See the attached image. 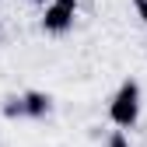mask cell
Here are the masks:
<instances>
[{"label": "cell", "instance_id": "cell-1", "mask_svg": "<svg viewBox=\"0 0 147 147\" xmlns=\"http://www.w3.org/2000/svg\"><path fill=\"white\" fill-rule=\"evenodd\" d=\"M109 116H112V123L123 126V130H130L137 123V116H140V84L137 81H123V88L116 91L112 105H109Z\"/></svg>", "mask_w": 147, "mask_h": 147}, {"label": "cell", "instance_id": "cell-2", "mask_svg": "<svg viewBox=\"0 0 147 147\" xmlns=\"http://www.w3.org/2000/svg\"><path fill=\"white\" fill-rule=\"evenodd\" d=\"M74 14H77V11H70V7H63V4L53 0V4H46V11H42V28L53 32V35H63L74 25Z\"/></svg>", "mask_w": 147, "mask_h": 147}, {"label": "cell", "instance_id": "cell-3", "mask_svg": "<svg viewBox=\"0 0 147 147\" xmlns=\"http://www.w3.org/2000/svg\"><path fill=\"white\" fill-rule=\"evenodd\" d=\"M25 116H32V119L49 116V95H42V91H28V95H25Z\"/></svg>", "mask_w": 147, "mask_h": 147}, {"label": "cell", "instance_id": "cell-4", "mask_svg": "<svg viewBox=\"0 0 147 147\" xmlns=\"http://www.w3.org/2000/svg\"><path fill=\"white\" fill-rule=\"evenodd\" d=\"M4 116H7V119H14V116H25V98H7V105H4Z\"/></svg>", "mask_w": 147, "mask_h": 147}, {"label": "cell", "instance_id": "cell-5", "mask_svg": "<svg viewBox=\"0 0 147 147\" xmlns=\"http://www.w3.org/2000/svg\"><path fill=\"white\" fill-rule=\"evenodd\" d=\"M109 147H130V140H126V133H123V130H116L112 137H109Z\"/></svg>", "mask_w": 147, "mask_h": 147}, {"label": "cell", "instance_id": "cell-6", "mask_svg": "<svg viewBox=\"0 0 147 147\" xmlns=\"http://www.w3.org/2000/svg\"><path fill=\"white\" fill-rule=\"evenodd\" d=\"M133 7H137V14H140V21L147 25V0H133Z\"/></svg>", "mask_w": 147, "mask_h": 147}, {"label": "cell", "instance_id": "cell-7", "mask_svg": "<svg viewBox=\"0 0 147 147\" xmlns=\"http://www.w3.org/2000/svg\"><path fill=\"white\" fill-rule=\"evenodd\" d=\"M56 4H63V7H70V11H77V0H56Z\"/></svg>", "mask_w": 147, "mask_h": 147}, {"label": "cell", "instance_id": "cell-8", "mask_svg": "<svg viewBox=\"0 0 147 147\" xmlns=\"http://www.w3.org/2000/svg\"><path fill=\"white\" fill-rule=\"evenodd\" d=\"M32 4H39V7H46V4H49V0H32Z\"/></svg>", "mask_w": 147, "mask_h": 147}]
</instances>
